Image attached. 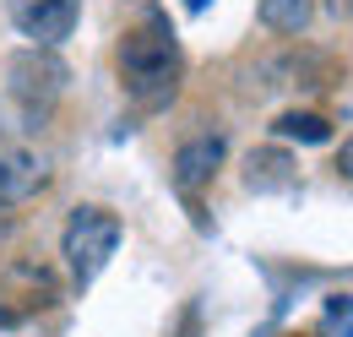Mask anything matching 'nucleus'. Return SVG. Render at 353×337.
Here are the masks:
<instances>
[{
	"label": "nucleus",
	"instance_id": "nucleus-6",
	"mask_svg": "<svg viewBox=\"0 0 353 337\" xmlns=\"http://www.w3.org/2000/svg\"><path fill=\"white\" fill-rule=\"evenodd\" d=\"M6 11H11V28L22 39H33L39 49H60L77 33V17H82L77 0H11Z\"/></svg>",
	"mask_w": 353,
	"mask_h": 337
},
{
	"label": "nucleus",
	"instance_id": "nucleus-7",
	"mask_svg": "<svg viewBox=\"0 0 353 337\" xmlns=\"http://www.w3.org/2000/svg\"><path fill=\"white\" fill-rule=\"evenodd\" d=\"M223 158H228V142H223L218 131H201V136H185L174 147V158H169V180H174L179 191L196 202L212 180H218Z\"/></svg>",
	"mask_w": 353,
	"mask_h": 337
},
{
	"label": "nucleus",
	"instance_id": "nucleus-5",
	"mask_svg": "<svg viewBox=\"0 0 353 337\" xmlns=\"http://www.w3.org/2000/svg\"><path fill=\"white\" fill-rule=\"evenodd\" d=\"M6 77H11V98H17V104H28L33 115H44L49 104L65 93V82H71L65 60H60L54 49H39V44L17 49V55L6 60Z\"/></svg>",
	"mask_w": 353,
	"mask_h": 337
},
{
	"label": "nucleus",
	"instance_id": "nucleus-3",
	"mask_svg": "<svg viewBox=\"0 0 353 337\" xmlns=\"http://www.w3.org/2000/svg\"><path fill=\"white\" fill-rule=\"evenodd\" d=\"M60 299V278L49 272L39 256H11L0 261V327L28 321L33 310H49Z\"/></svg>",
	"mask_w": 353,
	"mask_h": 337
},
{
	"label": "nucleus",
	"instance_id": "nucleus-2",
	"mask_svg": "<svg viewBox=\"0 0 353 337\" xmlns=\"http://www.w3.org/2000/svg\"><path fill=\"white\" fill-rule=\"evenodd\" d=\"M120 240H125V223H120V212L98 207V202L71 207L65 229H60V261H65V278H71L77 289H88L92 278L109 267V256L120 251Z\"/></svg>",
	"mask_w": 353,
	"mask_h": 337
},
{
	"label": "nucleus",
	"instance_id": "nucleus-9",
	"mask_svg": "<svg viewBox=\"0 0 353 337\" xmlns=\"http://www.w3.org/2000/svg\"><path fill=\"white\" fill-rule=\"evenodd\" d=\"M272 136L277 142H305V147H315V142H332V120L321 109H283L272 120Z\"/></svg>",
	"mask_w": 353,
	"mask_h": 337
},
{
	"label": "nucleus",
	"instance_id": "nucleus-8",
	"mask_svg": "<svg viewBox=\"0 0 353 337\" xmlns=\"http://www.w3.org/2000/svg\"><path fill=\"white\" fill-rule=\"evenodd\" d=\"M294 180H299V168H294V158H288L283 142L256 147V153L245 158V191H256V196H266V191H294Z\"/></svg>",
	"mask_w": 353,
	"mask_h": 337
},
{
	"label": "nucleus",
	"instance_id": "nucleus-12",
	"mask_svg": "<svg viewBox=\"0 0 353 337\" xmlns=\"http://www.w3.org/2000/svg\"><path fill=\"white\" fill-rule=\"evenodd\" d=\"M11 229H17V212H11V207H6V202H0V245L11 240Z\"/></svg>",
	"mask_w": 353,
	"mask_h": 337
},
{
	"label": "nucleus",
	"instance_id": "nucleus-13",
	"mask_svg": "<svg viewBox=\"0 0 353 337\" xmlns=\"http://www.w3.org/2000/svg\"><path fill=\"white\" fill-rule=\"evenodd\" d=\"M185 11H207V0H185Z\"/></svg>",
	"mask_w": 353,
	"mask_h": 337
},
{
	"label": "nucleus",
	"instance_id": "nucleus-4",
	"mask_svg": "<svg viewBox=\"0 0 353 337\" xmlns=\"http://www.w3.org/2000/svg\"><path fill=\"white\" fill-rule=\"evenodd\" d=\"M256 77L261 87H288V93H321L343 77V66L326 55V49H310V44H294V49H277V55H261L256 60Z\"/></svg>",
	"mask_w": 353,
	"mask_h": 337
},
{
	"label": "nucleus",
	"instance_id": "nucleus-1",
	"mask_svg": "<svg viewBox=\"0 0 353 337\" xmlns=\"http://www.w3.org/2000/svg\"><path fill=\"white\" fill-rule=\"evenodd\" d=\"M185 77V49H179L169 17H141L131 33L120 39V87L136 109H169Z\"/></svg>",
	"mask_w": 353,
	"mask_h": 337
},
{
	"label": "nucleus",
	"instance_id": "nucleus-11",
	"mask_svg": "<svg viewBox=\"0 0 353 337\" xmlns=\"http://www.w3.org/2000/svg\"><path fill=\"white\" fill-rule=\"evenodd\" d=\"M332 168H337V174L353 185V136H343V147H337V164H332Z\"/></svg>",
	"mask_w": 353,
	"mask_h": 337
},
{
	"label": "nucleus",
	"instance_id": "nucleus-10",
	"mask_svg": "<svg viewBox=\"0 0 353 337\" xmlns=\"http://www.w3.org/2000/svg\"><path fill=\"white\" fill-rule=\"evenodd\" d=\"M315 17V0H261V28L277 39H299Z\"/></svg>",
	"mask_w": 353,
	"mask_h": 337
}]
</instances>
